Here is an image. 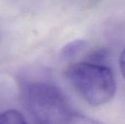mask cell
Returning a JSON list of instances; mask_svg holds the SVG:
<instances>
[{"label":"cell","instance_id":"cell-3","mask_svg":"<svg viewBox=\"0 0 125 124\" xmlns=\"http://www.w3.org/2000/svg\"><path fill=\"white\" fill-rule=\"evenodd\" d=\"M84 46H85V42L83 40L71 42L61 49L60 56L64 60H70L73 57H74L77 53H79L83 48Z\"/></svg>","mask_w":125,"mask_h":124},{"label":"cell","instance_id":"cell-1","mask_svg":"<svg viewBox=\"0 0 125 124\" xmlns=\"http://www.w3.org/2000/svg\"><path fill=\"white\" fill-rule=\"evenodd\" d=\"M21 97L34 124H68L76 111L66 96L52 83L41 80L20 81Z\"/></svg>","mask_w":125,"mask_h":124},{"label":"cell","instance_id":"cell-5","mask_svg":"<svg viewBox=\"0 0 125 124\" xmlns=\"http://www.w3.org/2000/svg\"><path fill=\"white\" fill-rule=\"evenodd\" d=\"M68 124H101L94 118L75 112Z\"/></svg>","mask_w":125,"mask_h":124},{"label":"cell","instance_id":"cell-2","mask_svg":"<svg viewBox=\"0 0 125 124\" xmlns=\"http://www.w3.org/2000/svg\"><path fill=\"white\" fill-rule=\"evenodd\" d=\"M66 76L77 93L90 105L100 106L114 97L117 84L112 69L99 62L70 65Z\"/></svg>","mask_w":125,"mask_h":124},{"label":"cell","instance_id":"cell-4","mask_svg":"<svg viewBox=\"0 0 125 124\" xmlns=\"http://www.w3.org/2000/svg\"><path fill=\"white\" fill-rule=\"evenodd\" d=\"M0 124H28L21 113L15 110H8L0 114Z\"/></svg>","mask_w":125,"mask_h":124},{"label":"cell","instance_id":"cell-6","mask_svg":"<svg viewBox=\"0 0 125 124\" xmlns=\"http://www.w3.org/2000/svg\"><path fill=\"white\" fill-rule=\"evenodd\" d=\"M119 67H120L121 72L125 79V48L124 50L122 52L120 55V58H119Z\"/></svg>","mask_w":125,"mask_h":124}]
</instances>
